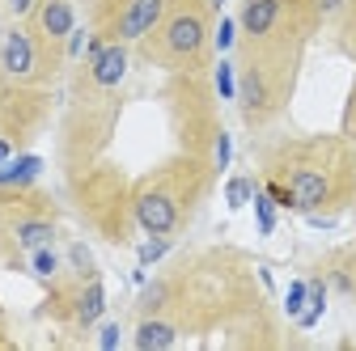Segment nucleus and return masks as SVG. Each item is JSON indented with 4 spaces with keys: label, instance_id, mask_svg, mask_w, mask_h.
Here are the masks:
<instances>
[{
    "label": "nucleus",
    "instance_id": "20e7f679",
    "mask_svg": "<svg viewBox=\"0 0 356 351\" xmlns=\"http://www.w3.org/2000/svg\"><path fill=\"white\" fill-rule=\"evenodd\" d=\"M212 30L216 9L212 0H165L161 22L136 42L145 64L170 72V76H200L212 60Z\"/></svg>",
    "mask_w": 356,
    "mask_h": 351
},
{
    "label": "nucleus",
    "instance_id": "f3484780",
    "mask_svg": "<svg viewBox=\"0 0 356 351\" xmlns=\"http://www.w3.org/2000/svg\"><path fill=\"white\" fill-rule=\"evenodd\" d=\"M246 199V182H238V187H229V203H242Z\"/></svg>",
    "mask_w": 356,
    "mask_h": 351
},
{
    "label": "nucleus",
    "instance_id": "9d476101",
    "mask_svg": "<svg viewBox=\"0 0 356 351\" xmlns=\"http://www.w3.org/2000/svg\"><path fill=\"white\" fill-rule=\"evenodd\" d=\"M318 284L335 288L339 296H356V250H335L331 258L318 262Z\"/></svg>",
    "mask_w": 356,
    "mask_h": 351
},
{
    "label": "nucleus",
    "instance_id": "a211bd4d",
    "mask_svg": "<svg viewBox=\"0 0 356 351\" xmlns=\"http://www.w3.org/2000/svg\"><path fill=\"white\" fill-rule=\"evenodd\" d=\"M9 343V334H5V318H0V347H5Z\"/></svg>",
    "mask_w": 356,
    "mask_h": 351
},
{
    "label": "nucleus",
    "instance_id": "f03ea898",
    "mask_svg": "<svg viewBox=\"0 0 356 351\" xmlns=\"http://www.w3.org/2000/svg\"><path fill=\"white\" fill-rule=\"evenodd\" d=\"M212 178L216 165L208 153L178 148L131 187V225L149 237H174L204 203Z\"/></svg>",
    "mask_w": 356,
    "mask_h": 351
},
{
    "label": "nucleus",
    "instance_id": "0eeeda50",
    "mask_svg": "<svg viewBox=\"0 0 356 351\" xmlns=\"http://www.w3.org/2000/svg\"><path fill=\"white\" fill-rule=\"evenodd\" d=\"M47 309L64 322V326H72V330H94L102 318H106V288H102V280L98 275H60L56 284H51V305Z\"/></svg>",
    "mask_w": 356,
    "mask_h": 351
},
{
    "label": "nucleus",
    "instance_id": "9b49d317",
    "mask_svg": "<svg viewBox=\"0 0 356 351\" xmlns=\"http://www.w3.org/2000/svg\"><path fill=\"white\" fill-rule=\"evenodd\" d=\"M26 271L42 284V288H51L60 275H64V254L56 246H42V250H30L26 254Z\"/></svg>",
    "mask_w": 356,
    "mask_h": 351
},
{
    "label": "nucleus",
    "instance_id": "39448f33",
    "mask_svg": "<svg viewBox=\"0 0 356 351\" xmlns=\"http://www.w3.org/2000/svg\"><path fill=\"white\" fill-rule=\"evenodd\" d=\"M64 47H51L30 22H5L0 34V85L9 89H51L64 76Z\"/></svg>",
    "mask_w": 356,
    "mask_h": 351
},
{
    "label": "nucleus",
    "instance_id": "6e6552de",
    "mask_svg": "<svg viewBox=\"0 0 356 351\" xmlns=\"http://www.w3.org/2000/svg\"><path fill=\"white\" fill-rule=\"evenodd\" d=\"M76 17H81V0H38L26 22L47 38L51 47L68 51V38L76 34Z\"/></svg>",
    "mask_w": 356,
    "mask_h": 351
},
{
    "label": "nucleus",
    "instance_id": "423d86ee",
    "mask_svg": "<svg viewBox=\"0 0 356 351\" xmlns=\"http://www.w3.org/2000/svg\"><path fill=\"white\" fill-rule=\"evenodd\" d=\"M89 9V30L98 38H115V42H136L161 22L165 0H85Z\"/></svg>",
    "mask_w": 356,
    "mask_h": 351
},
{
    "label": "nucleus",
    "instance_id": "dca6fc26",
    "mask_svg": "<svg viewBox=\"0 0 356 351\" xmlns=\"http://www.w3.org/2000/svg\"><path fill=\"white\" fill-rule=\"evenodd\" d=\"M34 5L38 0H9V22H26L34 13Z\"/></svg>",
    "mask_w": 356,
    "mask_h": 351
},
{
    "label": "nucleus",
    "instance_id": "1a4fd4ad",
    "mask_svg": "<svg viewBox=\"0 0 356 351\" xmlns=\"http://www.w3.org/2000/svg\"><path fill=\"white\" fill-rule=\"evenodd\" d=\"M183 339V322L174 314H149V318H136V330H131V343L140 351H165Z\"/></svg>",
    "mask_w": 356,
    "mask_h": 351
},
{
    "label": "nucleus",
    "instance_id": "2eb2a0df",
    "mask_svg": "<svg viewBox=\"0 0 356 351\" xmlns=\"http://www.w3.org/2000/svg\"><path fill=\"white\" fill-rule=\"evenodd\" d=\"M254 212H259V229L263 233H272V225H276V199L272 195H254Z\"/></svg>",
    "mask_w": 356,
    "mask_h": 351
},
{
    "label": "nucleus",
    "instance_id": "7ed1b4c3",
    "mask_svg": "<svg viewBox=\"0 0 356 351\" xmlns=\"http://www.w3.org/2000/svg\"><path fill=\"white\" fill-rule=\"evenodd\" d=\"M305 51L297 47H238V114L250 136H263L267 127H276L293 102L297 72H301Z\"/></svg>",
    "mask_w": 356,
    "mask_h": 351
},
{
    "label": "nucleus",
    "instance_id": "f8f14e48",
    "mask_svg": "<svg viewBox=\"0 0 356 351\" xmlns=\"http://www.w3.org/2000/svg\"><path fill=\"white\" fill-rule=\"evenodd\" d=\"M38 169H42L38 157H17L9 165H0V191H26V187H34Z\"/></svg>",
    "mask_w": 356,
    "mask_h": 351
},
{
    "label": "nucleus",
    "instance_id": "4468645a",
    "mask_svg": "<svg viewBox=\"0 0 356 351\" xmlns=\"http://www.w3.org/2000/svg\"><path fill=\"white\" fill-rule=\"evenodd\" d=\"M339 136H348L356 144V76H352V89H348V102H343V123H339Z\"/></svg>",
    "mask_w": 356,
    "mask_h": 351
},
{
    "label": "nucleus",
    "instance_id": "ddd939ff",
    "mask_svg": "<svg viewBox=\"0 0 356 351\" xmlns=\"http://www.w3.org/2000/svg\"><path fill=\"white\" fill-rule=\"evenodd\" d=\"M335 34H339V47L356 60V0H343V9L335 17Z\"/></svg>",
    "mask_w": 356,
    "mask_h": 351
},
{
    "label": "nucleus",
    "instance_id": "f257e3e1",
    "mask_svg": "<svg viewBox=\"0 0 356 351\" xmlns=\"http://www.w3.org/2000/svg\"><path fill=\"white\" fill-rule=\"evenodd\" d=\"M263 191L301 216H339L356 203V144L348 136H276L254 144Z\"/></svg>",
    "mask_w": 356,
    "mask_h": 351
}]
</instances>
